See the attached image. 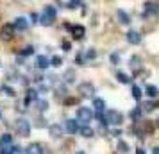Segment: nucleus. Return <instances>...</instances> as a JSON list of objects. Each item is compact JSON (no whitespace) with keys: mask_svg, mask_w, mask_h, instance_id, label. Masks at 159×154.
<instances>
[{"mask_svg":"<svg viewBox=\"0 0 159 154\" xmlns=\"http://www.w3.org/2000/svg\"><path fill=\"white\" fill-rule=\"evenodd\" d=\"M56 16H57L56 7H54V6H47V7L43 9L41 16H39V23L45 25V27H48V25H52V23L56 22Z\"/></svg>","mask_w":159,"mask_h":154,"instance_id":"obj_1","label":"nucleus"},{"mask_svg":"<svg viewBox=\"0 0 159 154\" xmlns=\"http://www.w3.org/2000/svg\"><path fill=\"white\" fill-rule=\"evenodd\" d=\"M123 122V115L120 111H115L111 110L106 113V117H104V124H111V125H120Z\"/></svg>","mask_w":159,"mask_h":154,"instance_id":"obj_2","label":"nucleus"},{"mask_svg":"<svg viewBox=\"0 0 159 154\" xmlns=\"http://www.w3.org/2000/svg\"><path fill=\"white\" fill-rule=\"evenodd\" d=\"M15 127H16V133H18L22 138H27V136L30 134V124L25 120V118H18Z\"/></svg>","mask_w":159,"mask_h":154,"instance_id":"obj_3","label":"nucleus"},{"mask_svg":"<svg viewBox=\"0 0 159 154\" xmlns=\"http://www.w3.org/2000/svg\"><path fill=\"white\" fill-rule=\"evenodd\" d=\"M13 36H15V27H13V23H4L2 29H0V40L11 41Z\"/></svg>","mask_w":159,"mask_h":154,"instance_id":"obj_4","label":"nucleus"},{"mask_svg":"<svg viewBox=\"0 0 159 154\" xmlns=\"http://www.w3.org/2000/svg\"><path fill=\"white\" fill-rule=\"evenodd\" d=\"M77 118H79V122L89 124V120L93 118V111L89 110V108H79L77 110Z\"/></svg>","mask_w":159,"mask_h":154,"instance_id":"obj_5","label":"nucleus"},{"mask_svg":"<svg viewBox=\"0 0 159 154\" xmlns=\"http://www.w3.org/2000/svg\"><path fill=\"white\" fill-rule=\"evenodd\" d=\"M79 93L82 97H93L95 95V86L91 82H80L79 84Z\"/></svg>","mask_w":159,"mask_h":154,"instance_id":"obj_6","label":"nucleus"},{"mask_svg":"<svg viewBox=\"0 0 159 154\" xmlns=\"http://www.w3.org/2000/svg\"><path fill=\"white\" fill-rule=\"evenodd\" d=\"M66 27L72 30V34H73L75 40H82V38L86 36V29H84L82 25H72V27H70V25H66Z\"/></svg>","mask_w":159,"mask_h":154,"instance_id":"obj_7","label":"nucleus"},{"mask_svg":"<svg viewBox=\"0 0 159 154\" xmlns=\"http://www.w3.org/2000/svg\"><path fill=\"white\" fill-rule=\"evenodd\" d=\"M127 41H129L130 45H139L141 43L139 32H138V30H129V32H127Z\"/></svg>","mask_w":159,"mask_h":154,"instance_id":"obj_8","label":"nucleus"},{"mask_svg":"<svg viewBox=\"0 0 159 154\" xmlns=\"http://www.w3.org/2000/svg\"><path fill=\"white\" fill-rule=\"evenodd\" d=\"M116 18H118V22L122 23V25H129V23H130L129 15H127L123 9H118V11H116Z\"/></svg>","mask_w":159,"mask_h":154,"instance_id":"obj_9","label":"nucleus"},{"mask_svg":"<svg viewBox=\"0 0 159 154\" xmlns=\"http://www.w3.org/2000/svg\"><path fill=\"white\" fill-rule=\"evenodd\" d=\"M13 27H15V30H25L27 27H29V22L25 20V18H16L15 20V23H13Z\"/></svg>","mask_w":159,"mask_h":154,"instance_id":"obj_10","label":"nucleus"},{"mask_svg":"<svg viewBox=\"0 0 159 154\" xmlns=\"http://www.w3.org/2000/svg\"><path fill=\"white\" fill-rule=\"evenodd\" d=\"M145 11L152 15H159V2H145Z\"/></svg>","mask_w":159,"mask_h":154,"instance_id":"obj_11","label":"nucleus"},{"mask_svg":"<svg viewBox=\"0 0 159 154\" xmlns=\"http://www.w3.org/2000/svg\"><path fill=\"white\" fill-rule=\"evenodd\" d=\"M36 66L38 68H41V70H45V68L50 66V59L47 58V56H38L36 58Z\"/></svg>","mask_w":159,"mask_h":154,"instance_id":"obj_12","label":"nucleus"},{"mask_svg":"<svg viewBox=\"0 0 159 154\" xmlns=\"http://www.w3.org/2000/svg\"><path fill=\"white\" fill-rule=\"evenodd\" d=\"M48 131H50V136H52V138H59V136L63 134V127H61V124H52Z\"/></svg>","mask_w":159,"mask_h":154,"instance_id":"obj_13","label":"nucleus"},{"mask_svg":"<svg viewBox=\"0 0 159 154\" xmlns=\"http://www.w3.org/2000/svg\"><path fill=\"white\" fill-rule=\"evenodd\" d=\"M66 131L70 133V134H75V133L79 131V124L73 120V118H70V120H66Z\"/></svg>","mask_w":159,"mask_h":154,"instance_id":"obj_14","label":"nucleus"},{"mask_svg":"<svg viewBox=\"0 0 159 154\" xmlns=\"http://www.w3.org/2000/svg\"><path fill=\"white\" fill-rule=\"evenodd\" d=\"M145 93H147V97L154 99V97L159 95V90H157V86H152V84H148V86H147V90H145Z\"/></svg>","mask_w":159,"mask_h":154,"instance_id":"obj_15","label":"nucleus"},{"mask_svg":"<svg viewBox=\"0 0 159 154\" xmlns=\"http://www.w3.org/2000/svg\"><path fill=\"white\" fill-rule=\"evenodd\" d=\"M27 151H29V154H43V147L39 143H30Z\"/></svg>","mask_w":159,"mask_h":154,"instance_id":"obj_16","label":"nucleus"},{"mask_svg":"<svg viewBox=\"0 0 159 154\" xmlns=\"http://www.w3.org/2000/svg\"><path fill=\"white\" fill-rule=\"evenodd\" d=\"M79 131H80V134H82L84 138H91V136L95 134V133H93V129H91L89 125H84V127H80Z\"/></svg>","mask_w":159,"mask_h":154,"instance_id":"obj_17","label":"nucleus"},{"mask_svg":"<svg viewBox=\"0 0 159 154\" xmlns=\"http://www.w3.org/2000/svg\"><path fill=\"white\" fill-rule=\"evenodd\" d=\"M93 108L97 111H104V108H106V100H104V99H93Z\"/></svg>","mask_w":159,"mask_h":154,"instance_id":"obj_18","label":"nucleus"},{"mask_svg":"<svg viewBox=\"0 0 159 154\" xmlns=\"http://www.w3.org/2000/svg\"><path fill=\"white\" fill-rule=\"evenodd\" d=\"M116 79H118V82H122V84H129L130 82V77L127 75V73H123V72L116 73Z\"/></svg>","mask_w":159,"mask_h":154,"instance_id":"obj_19","label":"nucleus"},{"mask_svg":"<svg viewBox=\"0 0 159 154\" xmlns=\"http://www.w3.org/2000/svg\"><path fill=\"white\" fill-rule=\"evenodd\" d=\"M36 99H38V91L36 90H29L27 97H25V104H30V100H36Z\"/></svg>","mask_w":159,"mask_h":154,"instance_id":"obj_20","label":"nucleus"},{"mask_svg":"<svg viewBox=\"0 0 159 154\" xmlns=\"http://www.w3.org/2000/svg\"><path fill=\"white\" fill-rule=\"evenodd\" d=\"M141 113H143V111L138 106V108H134V110L130 111V118H132V120H139V118H141Z\"/></svg>","mask_w":159,"mask_h":154,"instance_id":"obj_21","label":"nucleus"},{"mask_svg":"<svg viewBox=\"0 0 159 154\" xmlns=\"http://www.w3.org/2000/svg\"><path fill=\"white\" fill-rule=\"evenodd\" d=\"M139 66H141V59L134 56V58H130V68H134V70H139Z\"/></svg>","mask_w":159,"mask_h":154,"instance_id":"obj_22","label":"nucleus"},{"mask_svg":"<svg viewBox=\"0 0 159 154\" xmlns=\"http://www.w3.org/2000/svg\"><path fill=\"white\" fill-rule=\"evenodd\" d=\"M118 151H120V152H129L130 151L129 143H125L123 140H118Z\"/></svg>","mask_w":159,"mask_h":154,"instance_id":"obj_23","label":"nucleus"},{"mask_svg":"<svg viewBox=\"0 0 159 154\" xmlns=\"http://www.w3.org/2000/svg\"><path fill=\"white\" fill-rule=\"evenodd\" d=\"M36 108H38V111H47L48 110V102L43 100V99L41 100H36Z\"/></svg>","mask_w":159,"mask_h":154,"instance_id":"obj_24","label":"nucleus"},{"mask_svg":"<svg viewBox=\"0 0 159 154\" xmlns=\"http://www.w3.org/2000/svg\"><path fill=\"white\" fill-rule=\"evenodd\" d=\"M130 93H132V97H134L136 100H139V99H141V90L138 88L136 84H132V88H130Z\"/></svg>","mask_w":159,"mask_h":154,"instance_id":"obj_25","label":"nucleus"},{"mask_svg":"<svg viewBox=\"0 0 159 154\" xmlns=\"http://www.w3.org/2000/svg\"><path fill=\"white\" fill-rule=\"evenodd\" d=\"M50 65L56 66V68H59V66L63 65V58H61V56H54V58L50 59Z\"/></svg>","mask_w":159,"mask_h":154,"instance_id":"obj_26","label":"nucleus"},{"mask_svg":"<svg viewBox=\"0 0 159 154\" xmlns=\"http://www.w3.org/2000/svg\"><path fill=\"white\" fill-rule=\"evenodd\" d=\"M65 79H66V82H73V81H75V72H73L72 68H70V70H66Z\"/></svg>","mask_w":159,"mask_h":154,"instance_id":"obj_27","label":"nucleus"},{"mask_svg":"<svg viewBox=\"0 0 159 154\" xmlns=\"http://www.w3.org/2000/svg\"><path fill=\"white\" fill-rule=\"evenodd\" d=\"M9 143H11V134H2V138H0V147L9 145Z\"/></svg>","mask_w":159,"mask_h":154,"instance_id":"obj_28","label":"nucleus"},{"mask_svg":"<svg viewBox=\"0 0 159 154\" xmlns=\"http://www.w3.org/2000/svg\"><path fill=\"white\" fill-rule=\"evenodd\" d=\"M2 93H6V95H9V97H15L16 95V91L11 86H2Z\"/></svg>","mask_w":159,"mask_h":154,"instance_id":"obj_29","label":"nucleus"},{"mask_svg":"<svg viewBox=\"0 0 159 154\" xmlns=\"http://www.w3.org/2000/svg\"><path fill=\"white\" fill-rule=\"evenodd\" d=\"M84 56H86V59H95L97 58V50H95V49H88Z\"/></svg>","mask_w":159,"mask_h":154,"instance_id":"obj_30","label":"nucleus"},{"mask_svg":"<svg viewBox=\"0 0 159 154\" xmlns=\"http://www.w3.org/2000/svg\"><path fill=\"white\" fill-rule=\"evenodd\" d=\"M30 54H34V47H25L22 50V56H30Z\"/></svg>","mask_w":159,"mask_h":154,"instance_id":"obj_31","label":"nucleus"},{"mask_svg":"<svg viewBox=\"0 0 159 154\" xmlns=\"http://www.w3.org/2000/svg\"><path fill=\"white\" fill-rule=\"evenodd\" d=\"M111 63H113V65H118V63H120V56H118V54H111Z\"/></svg>","mask_w":159,"mask_h":154,"instance_id":"obj_32","label":"nucleus"},{"mask_svg":"<svg viewBox=\"0 0 159 154\" xmlns=\"http://www.w3.org/2000/svg\"><path fill=\"white\" fill-rule=\"evenodd\" d=\"M56 91H57V95H65V93H66V88H65V86H59Z\"/></svg>","mask_w":159,"mask_h":154,"instance_id":"obj_33","label":"nucleus"},{"mask_svg":"<svg viewBox=\"0 0 159 154\" xmlns=\"http://www.w3.org/2000/svg\"><path fill=\"white\" fill-rule=\"evenodd\" d=\"M75 102H77V100H75V99H72V97H70V99H66V100H65V104H66V106H72V104H75Z\"/></svg>","mask_w":159,"mask_h":154,"instance_id":"obj_34","label":"nucleus"},{"mask_svg":"<svg viewBox=\"0 0 159 154\" xmlns=\"http://www.w3.org/2000/svg\"><path fill=\"white\" fill-rule=\"evenodd\" d=\"M63 49H65V50H70V49H72L70 41H63Z\"/></svg>","mask_w":159,"mask_h":154,"instance_id":"obj_35","label":"nucleus"},{"mask_svg":"<svg viewBox=\"0 0 159 154\" xmlns=\"http://www.w3.org/2000/svg\"><path fill=\"white\" fill-rule=\"evenodd\" d=\"M77 6H79V2H70V4H68V9H75Z\"/></svg>","mask_w":159,"mask_h":154,"instance_id":"obj_36","label":"nucleus"},{"mask_svg":"<svg viewBox=\"0 0 159 154\" xmlns=\"http://www.w3.org/2000/svg\"><path fill=\"white\" fill-rule=\"evenodd\" d=\"M30 20H32V23H36V20H38V16L34 15V13H32V15H30Z\"/></svg>","mask_w":159,"mask_h":154,"instance_id":"obj_37","label":"nucleus"},{"mask_svg":"<svg viewBox=\"0 0 159 154\" xmlns=\"http://www.w3.org/2000/svg\"><path fill=\"white\" fill-rule=\"evenodd\" d=\"M120 134H122V131H120V129H116V131H113V136H120Z\"/></svg>","mask_w":159,"mask_h":154,"instance_id":"obj_38","label":"nucleus"},{"mask_svg":"<svg viewBox=\"0 0 159 154\" xmlns=\"http://www.w3.org/2000/svg\"><path fill=\"white\" fill-rule=\"evenodd\" d=\"M152 154H159V147H154V151H152Z\"/></svg>","mask_w":159,"mask_h":154,"instance_id":"obj_39","label":"nucleus"},{"mask_svg":"<svg viewBox=\"0 0 159 154\" xmlns=\"http://www.w3.org/2000/svg\"><path fill=\"white\" fill-rule=\"evenodd\" d=\"M136 154H147V152H145L143 149H138V151H136Z\"/></svg>","mask_w":159,"mask_h":154,"instance_id":"obj_40","label":"nucleus"},{"mask_svg":"<svg viewBox=\"0 0 159 154\" xmlns=\"http://www.w3.org/2000/svg\"><path fill=\"white\" fill-rule=\"evenodd\" d=\"M77 154H84V152H82V151H79V152H77Z\"/></svg>","mask_w":159,"mask_h":154,"instance_id":"obj_41","label":"nucleus"},{"mask_svg":"<svg viewBox=\"0 0 159 154\" xmlns=\"http://www.w3.org/2000/svg\"><path fill=\"white\" fill-rule=\"evenodd\" d=\"M0 117H2V113H0Z\"/></svg>","mask_w":159,"mask_h":154,"instance_id":"obj_42","label":"nucleus"}]
</instances>
